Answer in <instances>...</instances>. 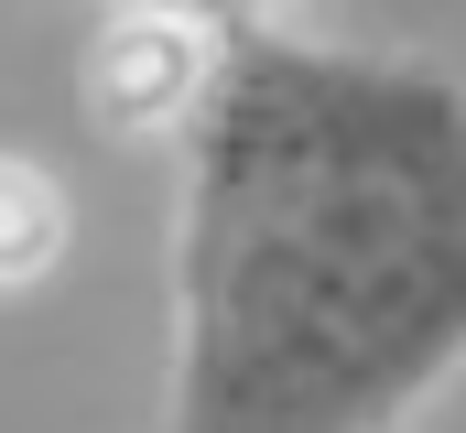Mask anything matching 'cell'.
Segmentation results:
<instances>
[{
    "label": "cell",
    "instance_id": "obj_3",
    "mask_svg": "<svg viewBox=\"0 0 466 433\" xmlns=\"http://www.w3.org/2000/svg\"><path fill=\"white\" fill-rule=\"evenodd\" d=\"M55 249H66V196H55L33 163H0V293L33 282Z\"/></svg>",
    "mask_w": 466,
    "mask_h": 433
},
{
    "label": "cell",
    "instance_id": "obj_1",
    "mask_svg": "<svg viewBox=\"0 0 466 433\" xmlns=\"http://www.w3.org/2000/svg\"><path fill=\"white\" fill-rule=\"evenodd\" d=\"M174 433H380L466 357V87L207 22Z\"/></svg>",
    "mask_w": 466,
    "mask_h": 433
},
{
    "label": "cell",
    "instance_id": "obj_2",
    "mask_svg": "<svg viewBox=\"0 0 466 433\" xmlns=\"http://www.w3.org/2000/svg\"><path fill=\"white\" fill-rule=\"evenodd\" d=\"M207 87V22L196 11H119L87 44V108L109 130H174Z\"/></svg>",
    "mask_w": 466,
    "mask_h": 433
}]
</instances>
